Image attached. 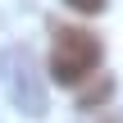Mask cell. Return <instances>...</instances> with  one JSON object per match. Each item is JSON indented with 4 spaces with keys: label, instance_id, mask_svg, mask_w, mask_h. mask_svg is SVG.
<instances>
[{
    "label": "cell",
    "instance_id": "cell-2",
    "mask_svg": "<svg viewBox=\"0 0 123 123\" xmlns=\"http://www.w3.org/2000/svg\"><path fill=\"white\" fill-rule=\"evenodd\" d=\"M37 73V64H32V50H14V59H9V91H14V100L23 105V114H46V91H41V82L32 78Z\"/></svg>",
    "mask_w": 123,
    "mask_h": 123
},
{
    "label": "cell",
    "instance_id": "cell-1",
    "mask_svg": "<svg viewBox=\"0 0 123 123\" xmlns=\"http://www.w3.org/2000/svg\"><path fill=\"white\" fill-rule=\"evenodd\" d=\"M100 64V41L82 27H55V46H50V78L59 87H78L82 78H91Z\"/></svg>",
    "mask_w": 123,
    "mask_h": 123
},
{
    "label": "cell",
    "instance_id": "cell-3",
    "mask_svg": "<svg viewBox=\"0 0 123 123\" xmlns=\"http://www.w3.org/2000/svg\"><path fill=\"white\" fill-rule=\"evenodd\" d=\"M110 91H114V82H110V78H100V82H96V87H87V91H82V105H87V110H91V105H100V100H105V96H110Z\"/></svg>",
    "mask_w": 123,
    "mask_h": 123
},
{
    "label": "cell",
    "instance_id": "cell-4",
    "mask_svg": "<svg viewBox=\"0 0 123 123\" xmlns=\"http://www.w3.org/2000/svg\"><path fill=\"white\" fill-rule=\"evenodd\" d=\"M68 5H73L78 14H100V9H105V0H68Z\"/></svg>",
    "mask_w": 123,
    "mask_h": 123
}]
</instances>
